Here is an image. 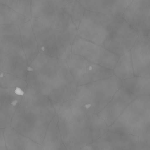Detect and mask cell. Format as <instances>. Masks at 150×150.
I'll return each mask as SVG.
<instances>
[{"label": "cell", "mask_w": 150, "mask_h": 150, "mask_svg": "<svg viewBox=\"0 0 150 150\" xmlns=\"http://www.w3.org/2000/svg\"><path fill=\"white\" fill-rule=\"evenodd\" d=\"M138 136L108 131L80 150H137Z\"/></svg>", "instance_id": "cell-12"}, {"label": "cell", "mask_w": 150, "mask_h": 150, "mask_svg": "<svg viewBox=\"0 0 150 150\" xmlns=\"http://www.w3.org/2000/svg\"><path fill=\"white\" fill-rule=\"evenodd\" d=\"M31 1L30 0H2L0 1V3L4 4L16 13L31 19L32 18L31 7Z\"/></svg>", "instance_id": "cell-25"}, {"label": "cell", "mask_w": 150, "mask_h": 150, "mask_svg": "<svg viewBox=\"0 0 150 150\" xmlns=\"http://www.w3.org/2000/svg\"><path fill=\"white\" fill-rule=\"evenodd\" d=\"M41 145L44 150H68L62 142L59 130L58 114L50 123Z\"/></svg>", "instance_id": "cell-20"}, {"label": "cell", "mask_w": 150, "mask_h": 150, "mask_svg": "<svg viewBox=\"0 0 150 150\" xmlns=\"http://www.w3.org/2000/svg\"><path fill=\"white\" fill-rule=\"evenodd\" d=\"M58 117L62 139L68 150H80L108 131L103 120L74 99L61 105Z\"/></svg>", "instance_id": "cell-2"}, {"label": "cell", "mask_w": 150, "mask_h": 150, "mask_svg": "<svg viewBox=\"0 0 150 150\" xmlns=\"http://www.w3.org/2000/svg\"><path fill=\"white\" fill-rule=\"evenodd\" d=\"M113 72L121 81L135 76L130 51L120 56Z\"/></svg>", "instance_id": "cell-23"}, {"label": "cell", "mask_w": 150, "mask_h": 150, "mask_svg": "<svg viewBox=\"0 0 150 150\" xmlns=\"http://www.w3.org/2000/svg\"><path fill=\"white\" fill-rule=\"evenodd\" d=\"M138 38L123 17L119 16L103 47L120 57L131 50Z\"/></svg>", "instance_id": "cell-10"}, {"label": "cell", "mask_w": 150, "mask_h": 150, "mask_svg": "<svg viewBox=\"0 0 150 150\" xmlns=\"http://www.w3.org/2000/svg\"><path fill=\"white\" fill-rule=\"evenodd\" d=\"M137 150H150V131L138 137Z\"/></svg>", "instance_id": "cell-28"}, {"label": "cell", "mask_w": 150, "mask_h": 150, "mask_svg": "<svg viewBox=\"0 0 150 150\" xmlns=\"http://www.w3.org/2000/svg\"><path fill=\"white\" fill-rule=\"evenodd\" d=\"M132 1H133L130 0L78 1L86 10L108 16L122 17Z\"/></svg>", "instance_id": "cell-17"}, {"label": "cell", "mask_w": 150, "mask_h": 150, "mask_svg": "<svg viewBox=\"0 0 150 150\" xmlns=\"http://www.w3.org/2000/svg\"><path fill=\"white\" fill-rule=\"evenodd\" d=\"M62 9L69 16L77 29H78L86 10L78 1H74L65 5Z\"/></svg>", "instance_id": "cell-26"}, {"label": "cell", "mask_w": 150, "mask_h": 150, "mask_svg": "<svg viewBox=\"0 0 150 150\" xmlns=\"http://www.w3.org/2000/svg\"><path fill=\"white\" fill-rule=\"evenodd\" d=\"M118 17L86 10L77 36L103 47Z\"/></svg>", "instance_id": "cell-8"}, {"label": "cell", "mask_w": 150, "mask_h": 150, "mask_svg": "<svg viewBox=\"0 0 150 150\" xmlns=\"http://www.w3.org/2000/svg\"><path fill=\"white\" fill-rule=\"evenodd\" d=\"M28 67L18 26H0V70L25 81Z\"/></svg>", "instance_id": "cell-5"}, {"label": "cell", "mask_w": 150, "mask_h": 150, "mask_svg": "<svg viewBox=\"0 0 150 150\" xmlns=\"http://www.w3.org/2000/svg\"><path fill=\"white\" fill-rule=\"evenodd\" d=\"M20 88L0 87V129L11 127V120L23 93Z\"/></svg>", "instance_id": "cell-14"}, {"label": "cell", "mask_w": 150, "mask_h": 150, "mask_svg": "<svg viewBox=\"0 0 150 150\" xmlns=\"http://www.w3.org/2000/svg\"><path fill=\"white\" fill-rule=\"evenodd\" d=\"M72 54L79 55L88 61L113 70L120 57L103 47L76 36Z\"/></svg>", "instance_id": "cell-11"}, {"label": "cell", "mask_w": 150, "mask_h": 150, "mask_svg": "<svg viewBox=\"0 0 150 150\" xmlns=\"http://www.w3.org/2000/svg\"><path fill=\"white\" fill-rule=\"evenodd\" d=\"M30 22L39 53L63 60L72 54L77 29L62 8Z\"/></svg>", "instance_id": "cell-3"}, {"label": "cell", "mask_w": 150, "mask_h": 150, "mask_svg": "<svg viewBox=\"0 0 150 150\" xmlns=\"http://www.w3.org/2000/svg\"><path fill=\"white\" fill-rule=\"evenodd\" d=\"M28 86L26 81L0 70V87L20 88L24 90Z\"/></svg>", "instance_id": "cell-27"}, {"label": "cell", "mask_w": 150, "mask_h": 150, "mask_svg": "<svg viewBox=\"0 0 150 150\" xmlns=\"http://www.w3.org/2000/svg\"><path fill=\"white\" fill-rule=\"evenodd\" d=\"M77 86L106 79L114 75L113 70L102 68L76 55H70L66 60Z\"/></svg>", "instance_id": "cell-9"}, {"label": "cell", "mask_w": 150, "mask_h": 150, "mask_svg": "<svg viewBox=\"0 0 150 150\" xmlns=\"http://www.w3.org/2000/svg\"><path fill=\"white\" fill-rule=\"evenodd\" d=\"M130 53L135 76L150 78V36L139 37Z\"/></svg>", "instance_id": "cell-15"}, {"label": "cell", "mask_w": 150, "mask_h": 150, "mask_svg": "<svg viewBox=\"0 0 150 150\" xmlns=\"http://www.w3.org/2000/svg\"><path fill=\"white\" fill-rule=\"evenodd\" d=\"M3 131L7 150H44L41 144L22 135L11 127Z\"/></svg>", "instance_id": "cell-18"}, {"label": "cell", "mask_w": 150, "mask_h": 150, "mask_svg": "<svg viewBox=\"0 0 150 150\" xmlns=\"http://www.w3.org/2000/svg\"><path fill=\"white\" fill-rule=\"evenodd\" d=\"M122 86L121 80L113 75L77 86L74 100L86 110L98 114L112 100Z\"/></svg>", "instance_id": "cell-6"}, {"label": "cell", "mask_w": 150, "mask_h": 150, "mask_svg": "<svg viewBox=\"0 0 150 150\" xmlns=\"http://www.w3.org/2000/svg\"><path fill=\"white\" fill-rule=\"evenodd\" d=\"M21 44L28 65L39 54L38 43L30 21L18 26Z\"/></svg>", "instance_id": "cell-19"}, {"label": "cell", "mask_w": 150, "mask_h": 150, "mask_svg": "<svg viewBox=\"0 0 150 150\" xmlns=\"http://www.w3.org/2000/svg\"><path fill=\"white\" fill-rule=\"evenodd\" d=\"M27 85L61 105L74 99L77 86L65 60L39 54L27 70Z\"/></svg>", "instance_id": "cell-1"}, {"label": "cell", "mask_w": 150, "mask_h": 150, "mask_svg": "<svg viewBox=\"0 0 150 150\" xmlns=\"http://www.w3.org/2000/svg\"><path fill=\"white\" fill-rule=\"evenodd\" d=\"M108 131L139 137L150 131V96L137 97Z\"/></svg>", "instance_id": "cell-7"}, {"label": "cell", "mask_w": 150, "mask_h": 150, "mask_svg": "<svg viewBox=\"0 0 150 150\" xmlns=\"http://www.w3.org/2000/svg\"><path fill=\"white\" fill-rule=\"evenodd\" d=\"M73 1H32L31 7L32 18L40 17L53 13Z\"/></svg>", "instance_id": "cell-21"}, {"label": "cell", "mask_w": 150, "mask_h": 150, "mask_svg": "<svg viewBox=\"0 0 150 150\" xmlns=\"http://www.w3.org/2000/svg\"><path fill=\"white\" fill-rule=\"evenodd\" d=\"M11 120V127L24 136L42 144L47 128L57 114L51 101L28 86Z\"/></svg>", "instance_id": "cell-4"}, {"label": "cell", "mask_w": 150, "mask_h": 150, "mask_svg": "<svg viewBox=\"0 0 150 150\" xmlns=\"http://www.w3.org/2000/svg\"><path fill=\"white\" fill-rule=\"evenodd\" d=\"M0 150H7L3 129H0Z\"/></svg>", "instance_id": "cell-29"}, {"label": "cell", "mask_w": 150, "mask_h": 150, "mask_svg": "<svg viewBox=\"0 0 150 150\" xmlns=\"http://www.w3.org/2000/svg\"><path fill=\"white\" fill-rule=\"evenodd\" d=\"M122 17L136 31H150V1H133Z\"/></svg>", "instance_id": "cell-16"}, {"label": "cell", "mask_w": 150, "mask_h": 150, "mask_svg": "<svg viewBox=\"0 0 150 150\" xmlns=\"http://www.w3.org/2000/svg\"><path fill=\"white\" fill-rule=\"evenodd\" d=\"M122 83V86L136 97L150 96V78L134 76Z\"/></svg>", "instance_id": "cell-22"}, {"label": "cell", "mask_w": 150, "mask_h": 150, "mask_svg": "<svg viewBox=\"0 0 150 150\" xmlns=\"http://www.w3.org/2000/svg\"><path fill=\"white\" fill-rule=\"evenodd\" d=\"M137 97L122 86L116 92L112 100L97 115L109 127L122 114L128 106Z\"/></svg>", "instance_id": "cell-13"}, {"label": "cell", "mask_w": 150, "mask_h": 150, "mask_svg": "<svg viewBox=\"0 0 150 150\" xmlns=\"http://www.w3.org/2000/svg\"><path fill=\"white\" fill-rule=\"evenodd\" d=\"M30 19L18 13L4 4L0 3V26H19Z\"/></svg>", "instance_id": "cell-24"}]
</instances>
